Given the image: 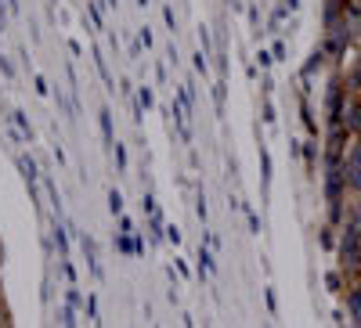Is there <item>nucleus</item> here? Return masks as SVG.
<instances>
[{"label": "nucleus", "mask_w": 361, "mask_h": 328, "mask_svg": "<svg viewBox=\"0 0 361 328\" xmlns=\"http://www.w3.org/2000/svg\"><path fill=\"white\" fill-rule=\"evenodd\" d=\"M0 260H4V249H0ZM0 328H15L11 303H8V292H4V263H0Z\"/></svg>", "instance_id": "obj_1"}]
</instances>
